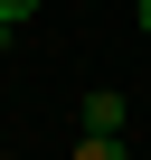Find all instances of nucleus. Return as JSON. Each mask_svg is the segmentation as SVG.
<instances>
[{
    "label": "nucleus",
    "mask_w": 151,
    "mask_h": 160,
    "mask_svg": "<svg viewBox=\"0 0 151 160\" xmlns=\"http://www.w3.org/2000/svg\"><path fill=\"white\" fill-rule=\"evenodd\" d=\"M66 160H132V151H123V132H76Z\"/></svg>",
    "instance_id": "f03ea898"
},
{
    "label": "nucleus",
    "mask_w": 151,
    "mask_h": 160,
    "mask_svg": "<svg viewBox=\"0 0 151 160\" xmlns=\"http://www.w3.org/2000/svg\"><path fill=\"white\" fill-rule=\"evenodd\" d=\"M0 57H10V19H0Z\"/></svg>",
    "instance_id": "39448f33"
},
{
    "label": "nucleus",
    "mask_w": 151,
    "mask_h": 160,
    "mask_svg": "<svg viewBox=\"0 0 151 160\" xmlns=\"http://www.w3.org/2000/svg\"><path fill=\"white\" fill-rule=\"evenodd\" d=\"M132 19H142V38H151V0H132Z\"/></svg>",
    "instance_id": "20e7f679"
},
{
    "label": "nucleus",
    "mask_w": 151,
    "mask_h": 160,
    "mask_svg": "<svg viewBox=\"0 0 151 160\" xmlns=\"http://www.w3.org/2000/svg\"><path fill=\"white\" fill-rule=\"evenodd\" d=\"M85 132H123V94H113V85L85 94Z\"/></svg>",
    "instance_id": "f257e3e1"
},
{
    "label": "nucleus",
    "mask_w": 151,
    "mask_h": 160,
    "mask_svg": "<svg viewBox=\"0 0 151 160\" xmlns=\"http://www.w3.org/2000/svg\"><path fill=\"white\" fill-rule=\"evenodd\" d=\"M29 10H38V0H0V19H10V28H19V19H29Z\"/></svg>",
    "instance_id": "7ed1b4c3"
}]
</instances>
